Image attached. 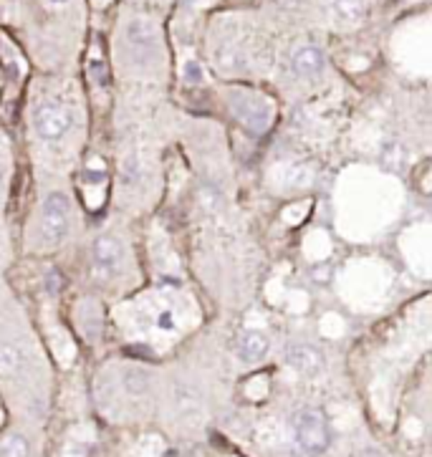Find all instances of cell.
I'll use <instances>...</instances> for the list:
<instances>
[{"label": "cell", "mask_w": 432, "mask_h": 457, "mask_svg": "<svg viewBox=\"0 0 432 457\" xmlns=\"http://www.w3.org/2000/svg\"><path fill=\"white\" fill-rule=\"evenodd\" d=\"M185 81L187 84H200L203 81V68H200L198 61H190L185 66Z\"/></svg>", "instance_id": "cell-13"}, {"label": "cell", "mask_w": 432, "mask_h": 457, "mask_svg": "<svg viewBox=\"0 0 432 457\" xmlns=\"http://www.w3.org/2000/svg\"><path fill=\"white\" fill-rule=\"evenodd\" d=\"M33 124H36V131L41 139H46V142H56V139H61V136L71 129L74 117H71V112L61 104H44L36 112Z\"/></svg>", "instance_id": "cell-3"}, {"label": "cell", "mask_w": 432, "mask_h": 457, "mask_svg": "<svg viewBox=\"0 0 432 457\" xmlns=\"http://www.w3.org/2000/svg\"><path fill=\"white\" fill-rule=\"evenodd\" d=\"M122 243L117 238H111V235H101L99 240L94 243V263L104 271H114V268L122 263Z\"/></svg>", "instance_id": "cell-8"}, {"label": "cell", "mask_w": 432, "mask_h": 457, "mask_svg": "<svg viewBox=\"0 0 432 457\" xmlns=\"http://www.w3.org/2000/svg\"><path fill=\"white\" fill-rule=\"evenodd\" d=\"M127 41H129L132 58H134V61H136V56H139V51L144 53V61L149 58V53H155L157 51L155 28H152V23H147V20H132V23L127 25Z\"/></svg>", "instance_id": "cell-7"}, {"label": "cell", "mask_w": 432, "mask_h": 457, "mask_svg": "<svg viewBox=\"0 0 432 457\" xmlns=\"http://www.w3.org/2000/svg\"><path fill=\"white\" fill-rule=\"evenodd\" d=\"M233 112L248 129L258 131V134L266 131V127L271 124V106L268 101L255 99V96H233Z\"/></svg>", "instance_id": "cell-4"}, {"label": "cell", "mask_w": 432, "mask_h": 457, "mask_svg": "<svg viewBox=\"0 0 432 457\" xmlns=\"http://www.w3.org/2000/svg\"><path fill=\"white\" fill-rule=\"evenodd\" d=\"M286 361L303 377H316L324 369V354L314 344H291L286 352Z\"/></svg>", "instance_id": "cell-5"}, {"label": "cell", "mask_w": 432, "mask_h": 457, "mask_svg": "<svg viewBox=\"0 0 432 457\" xmlns=\"http://www.w3.org/2000/svg\"><path fill=\"white\" fill-rule=\"evenodd\" d=\"M293 437H296V445L306 455H322L329 447V442H331L329 422L322 409H314V407L298 409L296 417H293Z\"/></svg>", "instance_id": "cell-1"}, {"label": "cell", "mask_w": 432, "mask_h": 457, "mask_svg": "<svg viewBox=\"0 0 432 457\" xmlns=\"http://www.w3.org/2000/svg\"><path fill=\"white\" fill-rule=\"evenodd\" d=\"M0 192H3V172H0Z\"/></svg>", "instance_id": "cell-17"}, {"label": "cell", "mask_w": 432, "mask_h": 457, "mask_svg": "<svg viewBox=\"0 0 432 457\" xmlns=\"http://www.w3.org/2000/svg\"><path fill=\"white\" fill-rule=\"evenodd\" d=\"M124 387H127V392H134V394H142V392L147 390V377H144L142 371L129 369V371H127V374H124Z\"/></svg>", "instance_id": "cell-12"}, {"label": "cell", "mask_w": 432, "mask_h": 457, "mask_svg": "<svg viewBox=\"0 0 432 457\" xmlns=\"http://www.w3.org/2000/svg\"><path fill=\"white\" fill-rule=\"evenodd\" d=\"M331 11L344 23H354L364 13V0H331Z\"/></svg>", "instance_id": "cell-10"}, {"label": "cell", "mask_w": 432, "mask_h": 457, "mask_svg": "<svg viewBox=\"0 0 432 457\" xmlns=\"http://www.w3.org/2000/svg\"><path fill=\"white\" fill-rule=\"evenodd\" d=\"M157 323H160L162 331H172V328H174V316H172V311H162V314L157 316Z\"/></svg>", "instance_id": "cell-14"}, {"label": "cell", "mask_w": 432, "mask_h": 457, "mask_svg": "<svg viewBox=\"0 0 432 457\" xmlns=\"http://www.w3.org/2000/svg\"><path fill=\"white\" fill-rule=\"evenodd\" d=\"M324 66H326V58H324L322 49H316V46H303L291 56V71L298 79H316L324 71Z\"/></svg>", "instance_id": "cell-6"}, {"label": "cell", "mask_w": 432, "mask_h": 457, "mask_svg": "<svg viewBox=\"0 0 432 457\" xmlns=\"http://www.w3.org/2000/svg\"><path fill=\"white\" fill-rule=\"evenodd\" d=\"M268 354V339L260 331H246L238 341V356L246 364H255Z\"/></svg>", "instance_id": "cell-9"}, {"label": "cell", "mask_w": 432, "mask_h": 457, "mask_svg": "<svg viewBox=\"0 0 432 457\" xmlns=\"http://www.w3.org/2000/svg\"><path fill=\"white\" fill-rule=\"evenodd\" d=\"M0 457H28V439L23 435H8L0 442Z\"/></svg>", "instance_id": "cell-11"}, {"label": "cell", "mask_w": 432, "mask_h": 457, "mask_svg": "<svg viewBox=\"0 0 432 457\" xmlns=\"http://www.w3.org/2000/svg\"><path fill=\"white\" fill-rule=\"evenodd\" d=\"M51 3H66V0H51Z\"/></svg>", "instance_id": "cell-18"}, {"label": "cell", "mask_w": 432, "mask_h": 457, "mask_svg": "<svg viewBox=\"0 0 432 457\" xmlns=\"http://www.w3.org/2000/svg\"><path fill=\"white\" fill-rule=\"evenodd\" d=\"M68 202L66 195L61 192H51L44 202V212H41V233L49 243H61L68 235Z\"/></svg>", "instance_id": "cell-2"}, {"label": "cell", "mask_w": 432, "mask_h": 457, "mask_svg": "<svg viewBox=\"0 0 432 457\" xmlns=\"http://www.w3.org/2000/svg\"><path fill=\"white\" fill-rule=\"evenodd\" d=\"M359 457H382V455H379L377 450H371V447H367V450L362 452V455H359Z\"/></svg>", "instance_id": "cell-16"}, {"label": "cell", "mask_w": 432, "mask_h": 457, "mask_svg": "<svg viewBox=\"0 0 432 457\" xmlns=\"http://www.w3.org/2000/svg\"><path fill=\"white\" fill-rule=\"evenodd\" d=\"M276 3H278L281 8H296L298 3H301V0H276Z\"/></svg>", "instance_id": "cell-15"}]
</instances>
